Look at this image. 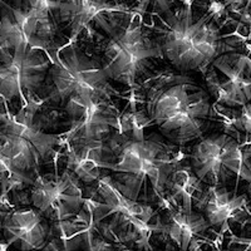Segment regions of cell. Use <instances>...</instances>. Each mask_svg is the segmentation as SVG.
Returning a JSON list of instances; mask_svg holds the SVG:
<instances>
[{
  "instance_id": "cell-1",
  "label": "cell",
  "mask_w": 251,
  "mask_h": 251,
  "mask_svg": "<svg viewBox=\"0 0 251 251\" xmlns=\"http://www.w3.org/2000/svg\"><path fill=\"white\" fill-rule=\"evenodd\" d=\"M191 0H182V6L176 12L160 18L162 28L157 29L156 42L162 54L180 72L203 71L220 54L236 50L226 35L221 34L220 18L227 8L224 3L211 0L207 12L195 19Z\"/></svg>"
},
{
  "instance_id": "cell-2",
  "label": "cell",
  "mask_w": 251,
  "mask_h": 251,
  "mask_svg": "<svg viewBox=\"0 0 251 251\" xmlns=\"http://www.w3.org/2000/svg\"><path fill=\"white\" fill-rule=\"evenodd\" d=\"M147 114L166 140L183 146L207 129L214 114L211 96L187 75H163L150 89Z\"/></svg>"
},
{
  "instance_id": "cell-3",
  "label": "cell",
  "mask_w": 251,
  "mask_h": 251,
  "mask_svg": "<svg viewBox=\"0 0 251 251\" xmlns=\"http://www.w3.org/2000/svg\"><path fill=\"white\" fill-rule=\"evenodd\" d=\"M174 146L162 138L128 140L122 143L116 161L104 162L103 169L116 172L112 181L132 200L140 201L141 190L147 181L156 194L162 195L170 175L177 167Z\"/></svg>"
},
{
  "instance_id": "cell-4",
  "label": "cell",
  "mask_w": 251,
  "mask_h": 251,
  "mask_svg": "<svg viewBox=\"0 0 251 251\" xmlns=\"http://www.w3.org/2000/svg\"><path fill=\"white\" fill-rule=\"evenodd\" d=\"M108 79L100 62L88 57L75 44H68L51 55V66L42 89L46 96L43 100L62 107L75 96L108 100L112 91Z\"/></svg>"
},
{
  "instance_id": "cell-5",
  "label": "cell",
  "mask_w": 251,
  "mask_h": 251,
  "mask_svg": "<svg viewBox=\"0 0 251 251\" xmlns=\"http://www.w3.org/2000/svg\"><path fill=\"white\" fill-rule=\"evenodd\" d=\"M142 23V15L132 10L128 22L116 28L103 50V71L123 86H136L151 60L163 57L156 40L145 35Z\"/></svg>"
},
{
  "instance_id": "cell-6",
  "label": "cell",
  "mask_w": 251,
  "mask_h": 251,
  "mask_svg": "<svg viewBox=\"0 0 251 251\" xmlns=\"http://www.w3.org/2000/svg\"><path fill=\"white\" fill-rule=\"evenodd\" d=\"M251 141L240 143L234 136H208L192 149L191 169L202 182L224 186L236 178L251 180Z\"/></svg>"
},
{
  "instance_id": "cell-7",
  "label": "cell",
  "mask_w": 251,
  "mask_h": 251,
  "mask_svg": "<svg viewBox=\"0 0 251 251\" xmlns=\"http://www.w3.org/2000/svg\"><path fill=\"white\" fill-rule=\"evenodd\" d=\"M50 66V54L42 49L0 58V100L6 103L19 98L25 106L28 94L43 89Z\"/></svg>"
},
{
  "instance_id": "cell-8",
  "label": "cell",
  "mask_w": 251,
  "mask_h": 251,
  "mask_svg": "<svg viewBox=\"0 0 251 251\" xmlns=\"http://www.w3.org/2000/svg\"><path fill=\"white\" fill-rule=\"evenodd\" d=\"M206 84L217 104L241 108L251 100V55L236 50L220 54L206 71Z\"/></svg>"
},
{
  "instance_id": "cell-9",
  "label": "cell",
  "mask_w": 251,
  "mask_h": 251,
  "mask_svg": "<svg viewBox=\"0 0 251 251\" xmlns=\"http://www.w3.org/2000/svg\"><path fill=\"white\" fill-rule=\"evenodd\" d=\"M30 202L49 220L60 221L75 216L84 197L78 178L67 170L62 176H39L33 182Z\"/></svg>"
},
{
  "instance_id": "cell-10",
  "label": "cell",
  "mask_w": 251,
  "mask_h": 251,
  "mask_svg": "<svg viewBox=\"0 0 251 251\" xmlns=\"http://www.w3.org/2000/svg\"><path fill=\"white\" fill-rule=\"evenodd\" d=\"M3 224L5 244L1 246L17 245L24 251L44 249L50 239L51 228L47 217L35 210H14L6 214Z\"/></svg>"
},
{
  "instance_id": "cell-11",
  "label": "cell",
  "mask_w": 251,
  "mask_h": 251,
  "mask_svg": "<svg viewBox=\"0 0 251 251\" xmlns=\"http://www.w3.org/2000/svg\"><path fill=\"white\" fill-rule=\"evenodd\" d=\"M202 210L210 226H220L221 232H225L231 221L243 223L249 216L248 197L237 196L236 191H228L224 186H210Z\"/></svg>"
},
{
  "instance_id": "cell-12",
  "label": "cell",
  "mask_w": 251,
  "mask_h": 251,
  "mask_svg": "<svg viewBox=\"0 0 251 251\" xmlns=\"http://www.w3.org/2000/svg\"><path fill=\"white\" fill-rule=\"evenodd\" d=\"M106 141H71L67 153V170L84 183L100 178L106 162Z\"/></svg>"
},
{
  "instance_id": "cell-13",
  "label": "cell",
  "mask_w": 251,
  "mask_h": 251,
  "mask_svg": "<svg viewBox=\"0 0 251 251\" xmlns=\"http://www.w3.org/2000/svg\"><path fill=\"white\" fill-rule=\"evenodd\" d=\"M165 232L180 250H190L196 237H200L210 227L207 219L199 212H186L170 207Z\"/></svg>"
},
{
  "instance_id": "cell-14",
  "label": "cell",
  "mask_w": 251,
  "mask_h": 251,
  "mask_svg": "<svg viewBox=\"0 0 251 251\" xmlns=\"http://www.w3.org/2000/svg\"><path fill=\"white\" fill-rule=\"evenodd\" d=\"M96 192L100 195L103 202L108 205L113 214L120 212L128 219L145 223H151V220L156 216V212L150 205L140 202L138 200H132L123 195L109 176H102L97 181Z\"/></svg>"
},
{
  "instance_id": "cell-15",
  "label": "cell",
  "mask_w": 251,
  "mask_h": 251,
  "mask_svg": "<svg viewBox=\"0 0 251 251\" xmlns=\"http://www.w3.org/2000/svg\"><path fill=\"white\" fill-rule=\"evenodd\" d=\"M202 180L190 167H176L170 175L166 190L169 191L172 205L178 210L191 212L192 201L197 192H201Z\"/></svg>"
},
{
  "instance_id": "cell-16",
  "label": "cell",
  "mask_w": 251,
  "mask_h": 251,
  "mask_svg": "<svg viewBox=\"0 0 251 251\" xmlns=\"http://www.w3.org/2000/svg\"><path fill=\"white\" fill-rule=\"evenodd\" d=\"M152 121L149 114L145 112H138L132 106L131 111L126 112L120 117V134L121 136H128L131 140H143V129L149 125H151Z\"/></svg>"
},
{
  "instance_id": "cell-17",
  "label": "cell",
  "mask_w": 251,
  "mask_h": 251,
  "mask_svg": "<svg viewBox=\"0 0 251 251\" xmlns=\"http://www.w3.org/2000/svg\"><path fill=\"white\" fill-rule=\"evenodd\" d=\"M230 129L234 132H243L248 137H251V103L248 102L240 108L239 114L228 123Z\"/></svg>"
},
{
  "instance_id": "cell-18",
  "label": "cell",
  "mask_w": 251,
  "mask_h": 251,
  "mask_svg": "<svg viewBox=\"0 0 251 251\" xmlns=\"http://www.w3.org/2000/svg\"><path fill=\"white\" fill-rule=\"evenodd\" d=\"M136 5L134 8L132 9L133 12L138 13L143 17L145 13L147 12V9L149 6L153 5L154 9H158V12L163 13V14H167L172 10V5H174L176 1H181L182 3V0H132Z\"/></svg>"
},
{
  "instance_id": "cell-19",
  "label": "cell",
  "mask_w": 251,
  "mask_h": 251,
  "mask_svg": "<svg viewBox=\"0 0 251 251\" xmlns=\"http://www.w3.org/2000/svg\"><path fill=\"white\" fill-rule=\"evenodd\" d=\"M224 4L234 14L240 9H251V0H225Z\"/></svg>"
},
{
  "instance_id": "cell-20",
  "label": "cell",
  "mask_w": 251,
  "mask_h": 251,
  "mask_svg": "<svg viewBox=\"0 0 251 251\" xmlns=\"http://www.w3.org/2000/svg\"><path fill=\"white\" fill-rule=\"evenodd\" d=\"M232 244H236V245L244 246V250L251 251V236L249 237H235L232 236V241L230 243V245Z\"/></svg>"
},
{
  "instance_id": "cell-21",
  "label": "cell",
  "mask_w": 251,
  "mask_h": 251,
  "mask_svg": "<svg viewBox=\"0 0 251 251\" xmlns=\"http://www.w3.org/2000/svg\"><path fill=\"white\" fill-rule=\"evenodd\" d=\"M248 196H249V200L251 201V180L249 181V186H248Z\"/></svg>"
},
{
  "instance_id": "cell-22",
  "label": "cell",
  "mask_w": 251,
  "mask_h": 251,
  "mask_svg": "<svg viewBox=\"0 0 251 251\" xmlns=\"http://www.w3.org/2000/svg\"><path fill=\"white\" fill-rule=\"evenodd\" d=\"M191 1H192V3H195V1H196V0H191Z\"/></svg>"
},
{
  "instance_id": "cell-23",
  "label": "cell",
  "mask_w": 251,
  "mask_h": 251,
  "mask_svg": "<svg viewBox=\"0 0 251 251\" xmlns=\"http://www.w3.org/2000/svg\"><path fill=\"white\" fill-rule=\"evenodd\" d=\"M0 3H1V4H4V3H3V1H1V0H0Z\"/></svg>"
}]
</instances>
